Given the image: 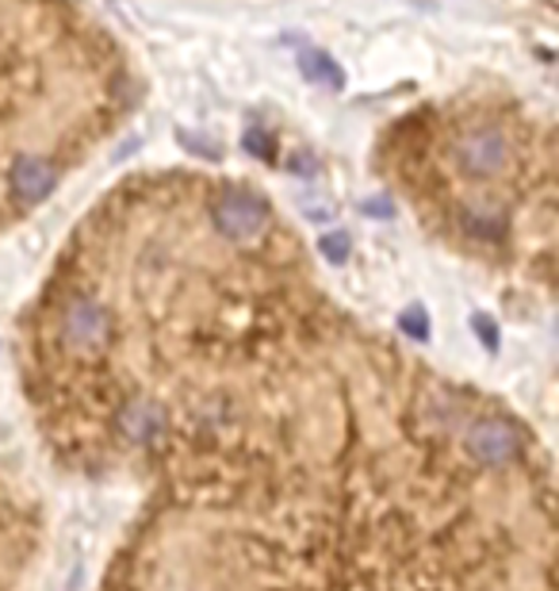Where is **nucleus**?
Instances as JSON below:
<instances>
[{"label": "nucleus", "instance_id": "f257e3e1", "mask_svg": "<svg viewBox=\"0 0 559 591\" xmlns=\"http://www.w3.org/2000/svg\"><path fill=\"white\" fill-rule=\"evenodd\" d=\"M43 446L134 492L100 591H556L548 446L345 323L299 253L207 292Z\"/></svg>", "mask_w": 559, "mask_h": 591}, {"label": "nucleus", "instance_id": "f03ea898", "mask_svg": "<svg viewBox=\"0 0 559 591\" xmlns=\"http://www.w3.org/2000/svg\"><path fill=\"white\" fill-rule=\"evenodd\" d=\"M47 565V507L0 453V591H39Z\"/></svg>", "mask_w": 559, "mask_h": 591}, {"label": "nucleus", "instance_id": "7ed1b4c3", "mask_svg": "<svg viewBox=\"0 0 559 591\" xmlns=\"http://www.w3.org/2000/svg\"><path fill=\"white\" fill-rule=\"evenodd\" d=\"M207 215L215 223L218 235L234 238V243H253L264 231H272V208L264 197L249 189H226L207 204Z\"/></svg>", "mask_w": 559, "mask_h": 591}, {"label": "nucleus", "instance_id": "20e7f679", "mask_svg": "<svg viewBox=\"0 0 559 591\" xmlns=\"http://www.w3.org/2000/svg\"><path fill=\"white\" fill-rule=\"evenodd\" d=\"M456 166L460 174L475 177V181L498 177L510 166V142H506V134L495 131V127H475V131H467L464 139L456 142Z\"/></svg>", "mask_w": 559, "mask_h": 591}, {"label": "nucleus", "instance_id": "39448f33", "mask_svg": "<svg viewBox=\"0 0 559 591\" xmlns=\"http://www.w3.org/2000/svg\"><path fill=\"white\" fill-rule=\"evenodd\" d=\"M58 185V166L39 154H16L9 166V192L20 208H32L47 200Z\"/></svg>", "mask_w": 559, "mask_h": 591}, {"label": "nucleus", "instance_id": "423d86ee", "mask_svg": "<svg viewBox=\"0 0 559 591\" xmlns=\"http://www.w3.org/2000/svg\"><path fill=\"white\" fill-rule=\"evenodd\" d=\"M299 70H304V78L311 81V85H322L330 88V93H337V88L345 85V70L326 50H304V55H299Z\"/></svg>", "mask_w": 559, "mask_h": 591}, {"label": "nucleus", "instance_id": "0eeeda50", "mask_svg": "<svg viewBox=\"0 0 559 591\" xmlns=\"http://www.w3.org/2000/svg\"><path fill=\"white\" fill-rule=\"evenodd\" d=\"M349 250H353V243H349V235H345V231H330V235L319 238V253L330 261V265H345Z\"/></svg>", "mask_w": 559, "mask_h": 591}, {"label": "nucleus", "instance_id": "6e6552de", "mask_svg": "<svg viewBox=\"0 0 559 591\" xmlns=\"http://www.w3.org/2000/svg\"><path fill=\"white\" fill-rule=\"evenodd\" d=\"M246 151H249V154H257V158L269 162V158H272V142H269V134H264V131H249V134H246Z\"/></svg>", "mask_w": 559, "mask_h": 591}, {"label": "nucleus", "instance_id": "1a4fd4ad", "mask_svg": "<svg viewBox=\"0 0 559 591\" xmlns=\"http://www.w3.org/2000/svg\"><path fill=\"white\" fill-rule=\"evenodd\" d=\"M475 334H479L487 350H498V331H495V323H490L487 316H475Z\"/></svg>", "mask_w": 559, "mask_h": 591}, {"label": "nucleus", "instance_id": "9d476101", "mask_svg": "<svg viewBox=\"0 0 559 591\" xmlns=\"http://www.w3.org/2000/svg\"><path fill=\"white\" fill-rule=\"evenodd\" d=\"M403 331H411L414 339H426V316H421V308H411V316H403Z\"/></svg>", "mask_w": 559, "mask_h": 591}, {"label": "nucleus", "instance_id": "9b49d317", "mask_svg": "<svg viewBox=\"0 0 559 591\" xmlns=\"http://www.w3.org/2000/svg\"><path fill=\"white\" fill-rule=\"evenodd\" d=\"M288 166L296 169L299 177H311V174H314V158H311V154H296V158H292Z\"/></svg>", "mask_w": 559, "mask_h": 591}]
</instances>
